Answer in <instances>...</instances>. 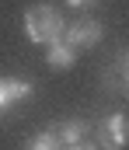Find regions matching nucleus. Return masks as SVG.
<instances>
[{
    "instance_id": "nucleus-1",
    "label": "nucleus",
    "mask_w": 129,
    "mask_h": 150,
    "mask_svg": "<svg viewBox=\"0 0 129 150\" xmlns=\"http://www.w3.org/2000/svg\"><path fill=\"white\" fill-rule=\"evenodd\" d=\"M63 28H66L63 14L56 7H49V4H35V7L25 11V35L35 45H49V42L63 38Z\"/></svg>"
},
{
    "instance_id": "nucleus-2",
    "label": "nucleus",
    "mask_w": 129,
    "mask_h": 150,
    "mask_svg": "<svg viewBox=\"0 0 129 150\" xmlns=\"http://www.w3.org/2000/svg\"><path fill=\"white\" fill-rule=\"evenodd\" d=\"M63 38L73 49H91V45H98V38H105V28L94 18H77L70 28H63Z\"/></svg>"
},
{
    "instance_id": "nucleus-3",
    "label": "nucleus",
    "mask_w": 129,
    "mask_h": 150,
    "mask_svg": "<svg viewBox=\"0 0 129 150\" xmlns=\"http://www.w3.org/2000/svg\"><path fill=\"white\" fill-rule=\"evenodd\" d=\"M101 87H108L115 98H126V91H129V56H126V49H119L115 63L101 74Z\"/></svg>"
},
{
    "instance_id": "nucleus-4",
    "label": "nucleus",
    "mask_w": 129,
    "mask_h": 150,
    "mask_svg": "<svg viewBox=\"0 0 129 150\" xmlns=\"http://www.w3.org/2000/svg\"><path fill=\"white\" fill-rule=\"evenodd\" d=\"M32 98V84L21 77H0V115Z\"/></svg>"
},
{
    "instance_id": "nucleus-5",
    "label": "nucleus",
    "mask_w": 129,
    "mask_h": 150,
    "mask_svg": "<svg viewBox=\"0 0 129 150\" xmlns=\"http://www.w3.org/2000/svg\"><path fill=\"white\" fill-rule=\"evenodd\" d=\"M73 59H77V49H73L66 38H56V42H49L45 67H52V70H70V67H73Z\"/></svg>"
},
{
    "instance_id": "nucleus-6",
    "label": "nucleus",
    "mask_w": 129,
    "mask_h": 150,
    "mask_svg": "<svg viewBox=\"0 0 129 150\" xmlns=\"http://www.w3.org/2000/svg\"><path fill=\"white\" fill-rule=\"evenodd\" d=\"M52 133H56L59 147H77V143H84V136H87V122L84 119H59V126Z\"/></svg>"
},
{
    "instance_id": "nucleus-7",
    "label": "nucleus",
    "mask_w": 129,
    "mask_h": 150,
    "mask_svg": "<svg viewBox=\"0 0 129 150\" xmlns=\"http://www.w3.org/2000/svg\"><path fill=\"white\" fill-rule=\"evenodd\" d=\"M101 133H105V143H108L112 150H122L126 147V115L112 112L105 122H101Z\"/></svg>"
},
{
    "instance_id": "nucleus-8",
    "label": "nucleus",
    "mask_w": 129,
    "mask_h": 150,
    "mask_svg": "<svg viewBox=\"0 0 129 150\" xmlns=\"http://www.w3.org/2000/svg\"><path fill=\"white\" fill-rule=\"evenodd\" d=\"M25 150H63V147H59L56 133H52V129H45V133H35V136L25 143Z\"/></svg>"
},
{
    "instance_id": "nucleus-9",
    "label": "nucleus",
    "mask_w": 129,
    "mask_h": 150,
    "mask_svg": "<svg viewBox=\"0 0 129 150\" xmlns=\"http://www.w3.org/2000/svg\"><path fill=\"white\" fill-rule=\"evenodd\" d=\"M91 0H66V7H87Z\"/></svg>"
},
{
    "instance_id": "nucleus-10",
    "label": "nucleus",
    "mask_w": 129,
    "mask_h": 150,
    "mask_svg": "<svg viewBox=\"0 0 129 150\" xmlns=\"http://www.w3.org/2000/svg\"><path fill=\"white\" fill-rule=\"evenodd\" d=\"M63 150H101V147H84V143H77V147H63Z\"/></svg>"
}]
</instances>
